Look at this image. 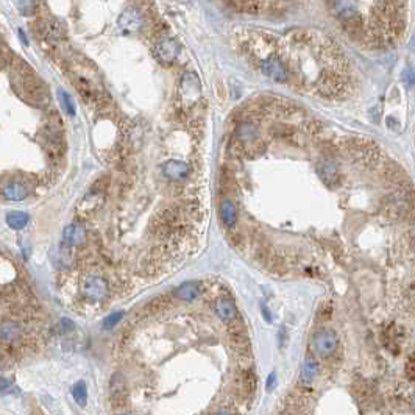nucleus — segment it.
Segmentation results:
<instances>
[{"label":"nucleus","mask_w":415,"mask_h":415,"mask_svg":"<svg viewBox=\"0 0 415 415\" xmlns=\"http://www.w3.org/2000/svg\"><path fill=\"white\" fill-rule=\"evenodd\" d=\"M312 344H314L315 351L320 356L326 358V356H331L337 350L339 337L332 329H320L319 332H315Z\"/></svg>","instance_id":"f257e3e1"},{"label":"nucleus","mask_w":415,"mask_h":415,"mask_svg":"<svg viewBox=\"0 0 415 415\" xmlns=\"http://www.w3.org/2000/svg\"><path fill=\"white\" fill-rule=\"evenodd\" d=\"M261 70L266 77L272 78L273 82H286L289 78V70L286 67V64L283 61H280L278 58H267L261 63Z\"/></svg>","instance_id":"f03ea898"},{"label":"nucleus","mask_w":415,"mask_h":415,"mask_svg":"<svg viewBox=\"0 0 415 415\" xmlns=\"http://www.w3.org/2000/svg\"><path fill=\"white\" fill-rule=\"evenodd\" d=\"M178 52H180L178 44L173 39H170V37H166V39L158 41V44L155 46V55L164 64L173 63L176 60V56H178Z\"/></svg>","instance_id":"7ed1b4c3"},{"label":"nucleus","mask_w":415,"mask_h":415,"mask_svg":"<svg viewBox=\"0 0 415 415\" xmlns=\"http://www.w3.org/2000/svg\"><path fill=\"white\" fill-rule=\"evenodd\" d=\"M83 293L91 298V300H100L106 295L108 292V284L105 280L98 278V276H88L85 278L83 284H82Z\"/></svg>","instance_id":"20e7f679"},{"label":"nucleus","mask_w":415,"mask_h":415,"mask_svg":"<svg viewBox=\"0 0 415 415\" xmlns=\"http://www.w3.org/2000/svg\"><path fill=\"white\" fill-rule=\"evenodd\" d=\"M119 27L124 31H137L142 27V16L136 8L125 10L119 17Z\"/></svg>","instance_id":"39448f33"},{"label":"nucleus","mask_w":415,"mask_h":415,"mask_svg":"<svg viewBox=\"0 0 415 415\" xmlns=\"http://www.w3.org/2000/svg\"><path fill=\"white\" fill-rule=\"evenodd\" d=\"M163 173L166 178L172 180V181H180V180H184L189 173V166L183 161H167L164 166H163Z\"/></svg>","instance_id":"423d86ee"},{"label":"nucleus","mask_w":415,"mask_h":415,"mask_svg":"<svg viewBox=\"0 0 415 415\" xmlns=\"http://www.w3.org/2000/svg\"><path fill=\"white\" fill-rule=\"evenodd\" d=\"M215 314L219 315L220 320L223 322H234L238 319V308L228 298H220L215 303Z\"/></svg>","instance_id":"0eeeda50"},{"label":"nucleus","mask_w":415,"mask_h":415,"mask_svg":"<svg viewBox=\"0 0 415 415\" xmlns=\"http://www.w3.org/2000/svg\"><path fill=\"white\" fill-rule=\"evenodd\" d=\"M64 242L67 245H82L86 241V230L78 223H72L64 230Z\"/></svg>","instance_id":"6e6552de"},{"label":"nucleus","mask_w":415,"mask_h":415,"mask_svg":"<svg viewBox=\"0 0 415 415\" xmlns=\"http://www.w3.org/2000/svg\"><path fill=\"white\" fill-rule=\"evenodd\" d=\"M109 389H111V398L114 403L117 404H122L127 398V386H125V381H124V376L116 373L112 376L111 380V384H109Z\"/></svg>","instance_id":"1a4fd4ad"},{"label":"nucleus","mask_w":415,"mask_h":415,"mask_svg":"<svg viewBox=\"0 0 415 415\" xmlns=\"http://www.w3.org/2000/svg\"><path fill=\"white\" fill-rule=\"evenodd\" d=\"M200 295V284L197 281H187L183 283L178 289H176V297L186 301H192Z\"/></svg>","instance_id":"9d476101"},{"label":"nucleus","mask_w":415,"mask_h":415,"mask_svg":"<svg viewBox=\"0 0 415 415\" xmlns=\"http://www.w3.org/2000/svg\"><path fill=\"white\" fill-rule=\"evenodd\" d=\"M220 217L226 226H234L238 222V211L236 206L230 200H223L220 206Z\"/></svg>","instance_id":"9b49d317"},{"label":"nucleus","mask_w":415,"mask_h":415,"mask_svg":"<svg viewBox=\"0 0 415 415\" xmlns=\"http://www.w3.org/2000/svg\"><path fill=\"white\" fill-rule=\"evenodd\" d=\"M4 195L8 199V200H13V202H21L27 197V187L21 183H8L5 187H4Z\"/></svg>","instance_id":"f8f14e48"},{"label":"nucleus","mask_w":415,"mask_h":415,"mask_svg":"<svg viewBox=\"0 0 415 415\" xmlns=\"http://www.w3.org/2000/svg\"><path fill=\"white\" fill-rule=\"evenodd\" d=\"M19 335H21V328L14 322H7L0 328V337H2L4 342H8V344L14 342Z\"/></svg>","instance_id":"ddd939ff"},{"label":"nucleus","mask_w":415,"mask_h":415,"mask_svg":"<svg viewBox=\"0 0 415 415\" xmlns=\"http://www.w3.org/2000/svg\"><path fill=\"white\" fill-rule=\"evenodd\" d=\"M7 223L13 230H24V226L28 223V214L22 211H13L7 215Z\"/></svg>","instance_id":"4468645a"},{"label":"nucleus","mask_w":415,"mask_h":415,"mask_svg":"<svg viewBox=\"0 0 415 415\" xmlns=\"http://www.w3.org/2000/svg\"><path fill=\"white\" fill-rule=\"evenodd\" d=\"M319 373V364L315 359L312 358H306L305 364H303V368H301V378H303L306 383H311Z\"/></svg>","instance_id":"2eb2a0df"},{"label":"nucleus","mask_w":415,"mask_h":415,"mask_svg":"<svg viewBox=\"0 0 415 415\" xmlns=\"http://www.w3.org/2000/svg\"><path fill=\"white\" fill-rule=\"evenodd\" d=\"M317 170H319V175L322 176V180H323L325 183L331 181V180L335 178V175H337L335 164L331 163V161H323V163H320Z\"/></svg>","instance_id":"dca6fc26"},{"label":"nucleus","mask_w":415,"mask_h":415,"mask_svg":"<svg viewBox=\"0 0 415 415\" xmlns=\"http://www.w3.org/2000/svg\"><path fill=\"white\" fill-rule=\"evenodd\" d=\"M72 395L75 398L80 406H86V401H88V389H86V384L83 381H78L72 387Z\"/></svg>","instance_id":"f3484780"},{"label":"nucleus","mask_w":415,"mask_h":415,"mask_svg":"<svg viewBox=\"0 0 415 415\" xmlns=\"http://www.w3.org/2000/svg\"><path fill=\"white\" fill-rule=\"evenodd\" d=\"M238 2L242 7V10H245L248 13H259L266 8L264 0H238Z\"/></svg>","instance_id":"a211bd4d"},{"label":"nucleus","mask_w":415,"mask_h":415,"mask_svg":"<svg viewBox=\"0 0 415 415\" xmlns=\"http://www.w3.org/2000/svg\"><path fill=\"white\" fill-rule=\"evenodd\" d=\"M254 134H256V131H254V127L251 124H242L239 127V137L241 139L248 142V141H251L254 137Z\"/></svg>","instance_id":"6ab92c4d"},{"label":"nucleus","mask_w":415,"mask_h":415,"mask_svg":"<svg viewBox=\"0 0 415 415\" xmlns=\"http://www.w3.org/2000/svg\"><path fill=\"white\" fill-rule=\"evenodd\" d=\"M60 97H61V100H63V106H64L66 112H67L69 116H73V114H75V105H73L72 97H70L67 92H64V91H61Z\"/></svg>","instance_id":"aec40b11"},{"label":"nucleus","mask_w":415,"mask_h":415,"mask_svg":"<svg viewBox=\"0 0 415 415\" xmlns=\"http://www.w3.org/2000/svg\"><path fill=\"white\" fill-rule=\"evenodd\" d=\"M122 315H124L122 312H114V314L108 315V317L105 319V322H103V326H105L106 329H109V328H114V325H116L117 322H121Z\"/></svg>","instance_id":"412c9836"},{"label":"nucleus","mask_w":415,"mask_h":415,"mask_svg":"<svg viewBox=\"0 0 415 415\" xmlns=\"http://www.w3.org/2000/svg\"><path fill=\"white\" fill-rule=\"evenodd\" d=\"M403 82H404V85H406L407 88H412V86L415 85V72H413L410 67H407V69L403 72Z\"/></svg>","instance_id":"4be33fe9"},{"label":"nucleus","mask_w":415,"mask_h":415,"mask_svg":"<svg viewBox=\"0 0 415 415\" xmlns=\"http://www.w3.org/2000/svg\"><path fill=\"white\" fill-rule=\"evenodd\" d=\"M21 11L25 13V14H30L33 10H34V4H33V0H21Z\"/></svg>","instance_id":"5701e85b"},{"label":"nucleus","mask_w":415,"mask_h":415,"mask_svg":"<svg viewBox=\"0 0 415 415\" xmlns=\"http://www.w3.org/2000/svg\"><path fill=\"white\" fill-rule=\"evenodd\" d=\"M58 328H60L58 331H60L61 334H64V332H69V331H72V329H73V323L64 319V320H61V323L58 325Z\"/></svg>","instance_id":"b1692460"},{"label":"nucleus","mask_w":415,"mask_h":415,"mask_svg":"<svg viewBox=\"0 0 415 415\" xmlns=\"http://www.w3.org/2000/svg\"><path fill=\"white\" fill-rule=\"evenodd\" d=\"M275 384H276V373H275V371H272V373L269 374V378H267V384H266L267 390H269V392H270V390H273Z\"/></svg>","instance_id":"393cba45"},{"label":"nucleus","mask_w":415,"mask_h":415,"mask_svg":"<svg viewBox=\"0 0 415 415\" xmlns=\"http://www.w3.org/2000/svg\"><path fill=\"white\" fill-rule=\"evenodd\" d=\"M10 386V380L7 378H0V390H5Z\"/></svg>","instance_id":"a878e982"},{"label":"nucleus","mask_w":415,"mask_h":415,"mask_svg":"<svg viewBox=\"0 0 415 415\" xmlns=\"http://www.w3.org/2000/svg\"><path fill=\"white\" fill-rule=\"evenodd\" d=\"M262 314H264V319H267V322L272 320V319H270V312H269V309H267L266 306H262Z\"/></svg>","instance_id":"bb28decb"}]
</instances>
